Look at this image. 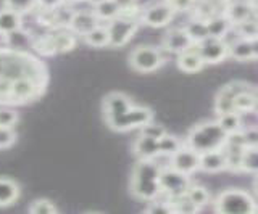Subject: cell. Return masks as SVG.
<instances>
[{"label":"cell","mask_w":258,"mask_h":214,"mask_svg":"<svg viewBox=\"0 0 258 214\" xmlns=\"http://www.w3.org/2000/svg\"><path fill=\"white\" fill-rule=\"evenodd\" d=\"M5 9H10L20 15L29 13L37 5V0H4Z\"/></svg>","instance_id":"e575fe53"},{"label":"cell","mask_w":258,"mask_h":214,"mask_svg":"<svg viewBox=\"0 0 258 214\" xmlns=\"http://www.w3.org/2000/svg\"><path fill=\"white\" fill-rule=\"evenodd\" d=\"M21 188L18 182L10 177H0V208H7L18 201Z\"/></svg>","instance_id":"44dd1931"},{"label":"cell","mask_w":258,"mask_h":214,"mask_svg":"<svg viewBox=\"0 0 258 214\" xmlns=\"http://www.w3.org/2000/svg\"><path fill=\"white\" fill-rule=\"evenodd\" d=\"M147 212H163V214H168V212H173L171 211V206H169V201L166 200H158V198H155V200L150 201V206L147 208Z\"/></svg>","instance_id":"ab89813d"},{"label":"cell","mask_w":258,"mask_h":214,"mask_svg":"<svg viewBox=\"0 0 258 214\" xmlns=\"http://www.w3.org/2000/svg\"><path fill=\"white\" fill-rule=\"evenodd\" d=\"M185 33L190 37V41L194 44H199L200 41L208 37V31H207V25L204 20H199V18H194L189 21L187 26H184Z\"/></svg>","instance_id":"4dcf8cb0"},{"label":"cell","mask_w":258,"mask_h":214,"mask_svg":"<svg viewBox=\"0 0 258 214\" xmlns=\"http://www.w3.org/2000/svg\"><path fill=\"white\" fill-rule=\"evenodd\" d=\"M234 112L239 115H250L256 112V90H247L234 97Z\"/></svg>","instance_id":"cb8c5ba5"},{"label":"cell","mask_w":258,"mask_h":214,"mask_svg":"<svg viewBox=\"0 0 258 214\" xmlns=\"http://www.w3.org/2000/svg\"><path fill=\"white\" fill-rule=\"evenodd\" d=\"M215 211L223 214H248L256 211L255 198L245 190L228 188L215 200Z\"/></svg>","instance_id":"277c9868"},{"label":"cell","mask_w":258,"mask_h":214,"mask_svg":"<svg viewBox=\"0 0 258 214\" xmlns=\"http://www.w3.org/2000/svg\"><path fill=\"white\" fill-rule=\"evenodd\" d=\"M174 10L166 2H155L141 12L139 21L150 28H163L174 18Z\"/></svg>","instance_id":"30bf717a"},{"label":"cell","mask_w":258,"mask_h":214,"mask_svg":"<svg viewBox=\"0 0 258 214\" xmlns=\"http://www.w3.org/2000/svg\"><path fill=\"white\" fill-rule=\"evenodd\" d=\"M240 171L256 174L258 171V147H244L240 156Z\"/></svg>","instance_id":"4316f807"},{"label":"cell","mask_w":258,"mask_h":214,"mask_svg":"<svg viewBox=\"0 0 258 214\" xmlns=\"http://www.w3.org/2000/svg\"><path fill=\"white\" fill-rule=\"evenodd\" d=\"M64 4V0H37V7L42 10H56Z\"/></svg>","instance_id":"b9f144b4"},{"label":"cell","mask_w":258,"mask_h":214,"mask_svg":"<svg viewBox=\"0 0 258 214\" xmlns=\"http://www.w3.org/2000/svg\"><path fill=\"white\" fill-rule=\"evenodd\" d=\"M103 116L111 118L127 112L133 106V100L123 92H111L103 98Z\"/></svg>","instance_id":"e0dca14e"},{"label":"cell","mask_w":258,"mask_h":214,"mask_svg":"<svg viewBox=\"0 0 258 214\" xmlns=\"http://www.w3.org/2000/svg\"><path fill=\"white\" fill-rule=\"evenodd\" d=\"M105 121L110 126V129L118 132H126L131 129L142 128L147 123L153 121V112L149 106H136L133 105L127 112L121 113L118 116L105 118Z\"/></svg>","instance_id":"5b68a950"},{"label":"cell","mask_w":258,"mask_h":214,"mask_svg":"<svg viewBox=\"0 0 258 214\" xmlns=\"http://www.w3.org/2000/svg\"><path fill=\"white\" fill-rule=\"evenodd\" d=\"M45 74L44 65L31 55L18 50H0V79L13 82L20 77H29L45 85Z\"/></svg>","instance_id":"6da1fadb"},{"label":"cell","mask_w":258,"mask_h":214,"mask_svg":"<svg viewBox=\"0 0 258 214\" xmlns=\"http://www.w3.org/2000/svg\"><path fill=\"white\" fill-rule=\"evenodd\" d=\"M177 68L184 73H199V71L204 69L205 63L202 61L200 55L197 53L196 47H190L189 50H185L182 53L177 55Z\"/></svg>","instance_id":"d6986e66"},{"label":"cell","mask_w":258,"mask_h":214,"mask_svg":"<svg viewBox=\"0 0 258 214\" xmlns=\"http://www.w3.org/2000/svg\"><path fill=\"white\" fill-rule=\"evenodd\" d=\"M224 17L229 20V23L232 25V28L239 25L242 21L256 18V9L250 5L247 0H237V2H231L224 7Z\"/></svg>","instance_id":"4fadbf2b"},{"label":"cell","mask_w":258,"mask_h":214,"mask_svg":"<svg viewBox=\"0 0 258 214\" xmlns=\"http://www.w3.org/2000/svg\"><path fill=\"white\" fill-rule=\"evenodd\" d=\"M228 57L237 61H255L258 58V45L252 39H237L229 44Z\"/></svg>","instance_id":"2e32d148"},{"label":"cell","mask_w":258,"mask_h":214,"mask_svg":"<svg viewBox=\"0 0 258 214\" xmlns=\"http://www.w3.org/2000/svg\"><path fill=\"white\" fill-rule=\"evenodd\" d=\"M185 196L189 198V201L196 206V208L200 211L202 206H205L210 203V193L205 187H202L199 184H190L185 190Z\"/></svg>","instance_id":"83f0119b"},{"label":"cell","mask_w":258,"mask_h":214,"mask_svg":"<svg viewBox=\"0 0 258 214\" xmlns=\"http://www.w3.org/2000/svg\"><path fill=\"white\" fill-rule=\"evenodd\" d=\"M161 166L155 160H139L131 174V193L144 201H152L161 195L160 188Z\"/></svg>","instance_id":"7a4b0ae2"},{"label":"cell","mask_w":258,"mask_h":214,"mask_svg":"<svg viewBox=\"0 0 258 214\" xmlns=\"http://www.w3.org/2000/svg\"><path fill=\"white\" fill-rule=\"evenodd\" d=\"M134 153L139 160H155L157 156H160L158 140L141 134L134 142Z\"/></svg>","instance_id":"ffe728a7"},{"label":"cell","mask_w":258,"mask_h":214,"mask_svg":"<svg viewBox=\"0 0 258 214\" xmlns=\"http://www.w3.org/2000/svg\"><path fill=\"white\" fill-rule=\"evenodd\" d=\"M216 123L220 124V128L228 134H234V132H239L244 124H242V115H239L237 112H229V113H223L218 116Z\"/></svg>","instance_id":"484cf974"},{"label":"cell","mask_w":258,"mask_h":214,"mask_svg":"<svg viewBox=\"0 0 258 214\" xmlns=\"http://www.w3.org/2000/svg\"><path fill=\"white\" fill-rule=\"evenodd\" d=\"M174 12H187L192 9L194 0H165Z\"/></svg>","instance_id":"60d3db41"},{"label":"cell","mask_w":258,"mask_h":214,"mask_svg":"<svg viewBox=\"0 0 258 214\" xmlns=\"http://www.w3.org/2000/svg\"><path fill=\"white\" fill-rule=\"evenodd\" d=\"M226 137H228V134L220 128L216 121H204L196 124L189 131L184 145L196 150L197 153H204L210 152V150L223 148L226 144Z\"/></svg>","instance_id":"3957f363"},{"label":"cell","mask_w":258,"mask_h":214,"mask_svg":"<svg viewBox=\"0 0 258 214\" xmlns=\"http://www.w3.org/2000/svg\"><path fill=\"white\" fill-rule=\"evenodd\" d=\"M192 45H194V42L190 41V37L187 36L184 28H174L171 31H168L163 39L165 50L169 53H176V55L189 50Z\"/></svg>","instance_id":"9a60e30c"},{"label":"cell","mask_w":258,"mask_h":214,"mask_svg":"<svg viewBox=\"0 0 258 214\" xmlns=\"http://www.w3.org/2000/svg\"><path fill=\"white\" fill-rule=\"evenodd\" d=\"M23 15L16 13L10 9L0 10V34L10 36L16 31H20L23 26Z\"/></svg>","instance_id":"7402d4cb"},{"label":"cell","mask_w":258,"mask_h":214,"mask_svg":"<svg viewBox=\"0 0 258 214\" xmlns=\"http://www.w3.org/2000/svg\"><path fill=\"white\" fill-rule=\"evenodd\" d=\"M100 25V20L95 17L94 10H78L73 12L71 18L68 21V26L75 34L84 36L89 31H92Z\"/></svg>","instance_id":"5bb4252c"},{"label":"cell","mask_w":258,"mask_h":214,"mask_svg":"<svg viewBox=\"0 0 258 214\" xmlns=\"http://www.w3.org/2000/svg\"><path fill=\"white\" fill-rule=\"evenodd\" d=\"M199 169L208 174H216L226 169V155L223 148L220 150H210V152L200 153L199 158Z\"/></svg>","instance_id":"ac0fdd59"},{"label":"cell","mask_w":258,"mask_h":214,"mask_svg":"<svg viewBox=\"0 0 258 214\" xmlns=\"http://www.w3.org/2000/svg\"><path fill=\"white\" fill-rule=\"evenodd\" d=\"M182 140H179L176 136H173V134H165L163 137L158 139V150H160V155L163 156H171L174 155L177 150H179L182 147Z\"/></svg>","instance_id":"1f68e13d"},{"label":"cell","mask_w":258,"mask_h":214,"mask_svg":"<svg viewBox=\"0 0 258 214\" xmlns=\"http://www.w3.org/2000/svg\"><path fill=\"white\" fill-rule=\"evenodd\" d=\"M237 29V34L240 39H252V41H256L258 37V25H256V18L242 21L239 25L234 26Z\"/></svg>","instance_id":"d6a6232c"},{"label":"cell","mask_w":258,"mask_h":214,"mask_svg":"<svg viewBox=\"0 0 258 214\" xmlns=\"http://www.w3.org/2000/svg\"><path fill=\"white\" fill-rule=\"evenodd\" d=\"M119 7L115 0H100L94 5V13L100 21H111L119 15Z\"/></svg>","instance_id":"d4e9b609"},{"label":"cell","mask_w":258,"mask_h":214,"mask_svg":"<svg viewBox=\"0 0 258 214\" xmlns=\"http://www.w3.org/2000/svg\"><path fill=\"white\" fill-rule=\"evenodd\" d=\"M207 31H208V37H218V39H224L226 34L232 29V25L229 20L224 17V13L215 15V17L205 20Z\"/></svg>","instance_id":"603a6c76"},{"label":"cell","mask_w":258,"mask_h":214,"mask_svg":"<svg viewBox=\"0 0 258 214\" xmlns=\"http://www.w3.org/2000/svg\"><path fill=\"white\" fill-rule=\"evenodd\" d=\"M28 211L31 214H55L58 212V208L50 200H47V198H39V200L31 203Z\"/></svg>","instance_id":"836d02e7"},{"label":"cell","mask_w":258,"mask_h":214,"mask_svg":"<svg viewBox=\"0 0 258 214\" xmlns=\"http://www.w3.org/2000/svg\"><path fill=\"white\" fill-rule=\"evenodd\" d=\"M16 142V132L13 128H4L0 126V150L10 148Z\"/></svg>","instance_id":"f35d334b"},{"label":"cell","mask_w":258,"mask_h":214,"mask_svg":"<svg viewBox=\"0 0 258 214\" xmlns=\"http://www.w3.org/2000/svg\"><path fill=\"white\" fill-rule=\"evenodd\" d=\"M199 158L200 153L187 145H182L174 155L169 156V166L185 176H192L194 172L199 171Z\"/></svg>","instance_id":"7c38bea8"},{"label":"cell","mask_w":258,"mask_h":214,"mask_svg":"<svg viewBox=\"0 0 258 214\" xmlns=\"http://www.w3.org/2000/svg\"><path fill=\"white\" fill-rule=\"evenodd\" d=\"M215 2H216V4H221V5L226 7V5H228V4L231 2V0H215Z\"/></svg>","instance_id":"7bdbcfd3"},{"label":"cell","mask_w":258,"mask_h":214,"mask_svg":"<svg viewBox=\"0 0 258 214\" xmlns=\"http://www.w3.org/2000/svg\"><path fill=\"white\" fill-rule=\"evenodd\" d=\"M141 26V21L137 17H127V15H118L116 18L108 21V36H110V45L111 47H123L126 45L137 29Z\"/></svg>","instance_id":"52a82bcc"},{"label":"cell","mask_w":258,"mask_h":214,"mask_svg":"<svg viewBox=\"0 0 258 214\" xmlns=\"http://www.w3.org/2000/svg\"><path fill=\"white\" fill-rule=\"evenodd\" d=\"M87 2H91L92 5H95L97 2H100V0H87Z\"/></svg>","instance_id":"ee69618b"},{"label":"cell","mask_w":258,"mask_h":214,"mask_svg":"<svg viewBox=\"0 0 258 214\" xmlns=\"http://www.w3.org/2000/svg\"><path fill=\"white\" fill-rule=\"evenodd\" d=\"M87 45L91 47H107L110 45V36H108V29L99 25L94 28L92 31H89L87 34L83 36Z\"/></svg>","instance_id":"f1b7e54d"},{"label":"cell","mask_w":258,"mask_h":214,"mask_svg":"<svg viewBox=\"0 0 258 214\" xmlns=\"http://www.w3.org/2000/svg\"><path fill=\"white\" fill-rule=\"evenodd\" d=\"M194 47H196L197 53L200 55V58L205 65L221 63L223 60L228 58L229 53V42L218 37H207L199 44H194Z\"/></svg>","instance_id":"ba28073f"},{"label":"cell","mask_w":258,"mask_h":214,"mask_svg":"<svg viewBox=\"0 0 258 214\" xmlns=\"http://www.w3.org/2000/svg\"><path fill=\"white\" fill-rule=\"evenodd\" d=\"M141 134H142V136L150 137V139L158 140L160 137H163L165 134H166V129L161 124H157V123L150 121V123H147L145 126H142V128H141Z\"/></svg>","instance_id":"8d00e7d4"},{"label":"cell","mask_w":258,"mask_h":214,"mask_svg":"<svg viewBox=\"0 0 258 214\" xmlns=\"http://www.w3.org/2000/svg\"><path fill=\"white\" fill-rule=\"evenodd\" d=\"M18 113L15 110L10 108H0V126L4 128H13V126L18 123Z\"/></svg>","instance_id":"74e56055"},{"label":"cell","mask_w":258,"mask_h":214,"mask_svg":"<svg viewBox=\"0 0 258 214\" xmlns=\"http://www.w3.org/2000/svg\"><path fill=\"white\" fill-rule=\"evenodd\" d=\"M42 87L39 82L32 81L29 77H20L12 82L10 87V97L8 103H26L34 100L37 95L42 92Z\"/></svg>","instance_id":"8fae6325"},{"label":"cell","mask_w":258,"mask_h":214,"mask_svg":"<svg viewBox=\"0 0 258 214\" xmlns=\"http://www.w3.org/2000/svg\"><path fill=\"white\" fill-rule=\"evenodd\" d=\"M165 63V57L160 49L153 45H141L129 55V65L137 73H153Z\"/></svg>","instance_id":"8992f818"},{"label":"cell","mask_w":258,"mask_h":214,"mask_svg":"<svg viewBox=\"0 0 258 214\" xmlns=\"http://www.w3.org/2000/svg\"><path fill=\"white\" fill-rule=\"evenodd\" d=\"M189 185H190L189 176L173 169L171 166H169V168H161V172H160L161 195H165L166 198L181 196L185 193V190H187Z\"/></svg>","instance_id":"9c48e42d"},{"label":"cell","mask_w":258,"mask_h":214,"mask_svg":"<svg viewBox=\"0 0 258 214\" xmlns=\"http://www.w3.org/2000/svg\"><path fill=\"white\" fill-rule=\"evenodd\" d=\"M50 41L53 44L55 53H64L75 49L76 45V37L73 33H58L50 36Z\"/></svg>","instance_id":"f546056e"},{"label":"cell","mask_w":258,"mask_h":214,"mask_svg":"<svg viewBox=\"0 0 258 214\" xmlns=\"http://www.w3.org/2000/svg\"><path fill=\"white\" fill-rule=\"evenodd\" d=\"M240 136H242V144H244V147H258V131L255 124L247 126V129L242 128Z\"/></svg>","instance_id":"d590c367"}]
</instances>
